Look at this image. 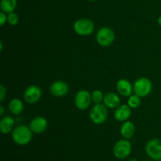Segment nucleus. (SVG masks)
<instances>
[{
    "instance_id": "obj_1",
    "label": "nucleus",
    "mask_w": 161,
    "mask_h": 161,
    "mask_svg": "<svg viewBox=\"0 0 161 161\" xmlns=\"http://www.w3.org/2000/svg\"><path fill=\"white\" fill-rule=\"evenodd\" d=\"M12 139L19 146H26L31 141L33 137L32 130L29 126L19 125L14 127L12 132Z\"/></svg>"
},
{
    "instance_id": "obj_2",
    "label": "nucleus",
    "mask_w": 161,
    "mask_h": 161,
    "mask_svg": "<svg viewBox=\"0 0 161 161\" xmlns=\"http://www.w3.org/2000/svg\"><path fill=\"white\" fill-rule=\"evenodd\" d=\"M104 104H94L90 111V119L97 125H101L107 120L108 109Z\"/></svg>"
},
{
    "instance_id": "obj_3",
    "label": "nucleus",
    "mask_w": 161,
    "mask_h": 161,
    "mask_svg": "<svg viewBox=\"0 0 161 161\" xmlns=\"http://www.w3.org/2000/svg\"><path fill=\"white\" fill-rule=\"evenodd\" d=\"M94 22L87 18H80L75 21L73 25L74 31L81 36H88L94 31Z\"/></svg>"
},
{
    "instance_id": "obj_4",
    "label": "nucleus",
    "mask_w": 161,
    "mask_h": 161,
    "mask_svg": "<svg viewBox=\"0 0 161 161\" xmlns=\"http://www.w3.org/2000/svg\"><path fill=\"white\" fill-rule=\"evenodd\" d=\"M134 93L140 97H145L149 95L153 90L152 82L146 77H141L135 81L133 84Z\"/></svg>"
},
{
    "instance_id": "obj_5",
    "label": "nucleus",
    "mask_w": 161,
    "mask_h": 161,
    "mask_svg": "<svg viewBox=\"0 0 161 161\" xmlns=\"http://www.w3.org/2000/svg\"><path fill=\"white\" fill-rule=\"evenodd\" d=\"M96 40L101 47H109L115 40V33L109 27H102L96 34Z\"/></svg>"
},
{
    "instance_id": "obj_6",
    "label": "nucleus",
    "mask_w": 161,
    "mask_h": 161,
    "mask_svg": "<svg viewBox=\"0 0 161 161\" xmlns=\"http://www.w3.org/2000/svg\"><path fill=\"white\" fill-rule=\"evenodd\" d=\"M131 144L130 142L126 138L119 140L116 142L113 147V154L117 159L127 158L131 153Z\"/></svg>"
},
{
    "instance_id": "obj_7",
    "label": "nucleus",
    "mask_w": 161,
    "mask_h": 161,
    "mask_svg": "<svg viewBox=\"0 0 161 161\" xmlns=\"http://www.w3.org/2000/svg\"><path fill=\"white\" fill-rule=\"evenodd\" d=\"M146 154L153 160H161V139L153 138L149 140L145 147Z\"/></svg>"
},
{
    "instance_id": "obj_8",
    "label": "nucleus",
    "mask_w": 161,
    "mask_h": 161,
    "mask_svg": "<svg viewBox=\"0 0 161 161\" xmlns=\"http://www.w3.org/2000/svg\"><path fill=\"white\" fill-rule=\"evenodd\" d=\"M92 99L91 94L86 90H80L75 94V105L78 109L86 110L91 105Z\"/></svg>"
},
{
    "instance_id": "obj_9",
    "label": "nucleus",
    "mask_w": 161,
    "mask_h": 161,
    "mask_svg": "<svg viewBox=\"0 0 161 161\" xmlns=\"http://www.w3.org/2000/svg\"><path fill=\"white\" fill-rule=\"evenodd\" d=\"M42 97V90L39 86L31 85L25 89L23 98L28 104H36Z\"/></svg>"
},
{
    "instance_id": "obj_10",
    "label": "nucleus",
    "mask_w": 161,
    "mask_h": 161,
    "mask_svg": "<svg viewBox=\"0 0 161 161\" xmlns=\"http://www.w3.org/2000/svg\"><path fill=\"white\" fill-rule=\"evenodd\" d=\"M69 86L67 83L62 80L54 81L50 86V92L53 96L57 97H64L69 93Z\"/></svg>"
},
{
    "instance_id": "obj_11",
    "label": "nucleus",
    "mask_w": 161,
    "mask_h": 161,
    "mask_svg": "<svg viewBox=\"0 0 161 161\" xmlns=\"http://www.w3.org/2000/svg\"><path fill=\"white\" fill-rule=\"evenodd\" d=\"M48 122L47 119L42 116H36L33 118L29 124V127L33 133L42 134L47 130Z\"/></svg>"
},
{
    "instance_id": "obj_12",
    "label": "nucleus",
    "mask_w": 161,
    "mask_h": 161,
    "mask_svg": "<svg viewBox=\"0 0 161 161\" xmlns=\"http://www.w3.org/2000/svg\"><path fill=\"white\" fill-rule=\"evenodd\" d=\"M116 91L123 97H129L134 92V86L127 79H120L116 83Z\"/></svg>"
},
{
    "instance_id": "obj_13",
    "label": "nucleus",
    "mask_w": 161,
    "mask_h": 161,
    "mask_svg": "<svg viewBox=\"0 0 161 161\" xmlns=\"http://www.w3.org/2000/svg\"><path fill=\"white\" fill-rule=\"evenodd\" d=\"M132 108L128 105H120L115 108L114 118L119 122H125L130 119Z\"/></svg>"
},
{
    "instance_id": "obj_14",
    "label": "nucleus",
    "mask_w": 161,
    "mask_h": 161,
    "mask_svg": "<svg viewBox=\"0 0 161 161\" xmlns=\"http://www.w3.org/2000/svg\"><path fill=\"white\" fill-rule=\"evenodd\" d=\"M103 104L108 108H116L120 105V98L119 94L113 92H108L104 96Z\"/></svg>"
},
{
    "instance_id": "obj_15",
    "label": "nucleus",
    "mask_w": 161,
    "mask_h": 161,
    "mask_svg": "<svg viewBox=\"0 0 161 161\" xmlns=\"http://www.w3.org/2000/svg\"><path fill=\"white\" fill-rule=\"evenodd\" d=\"M120 135L122 137L126 139L132 138L135 135V124L131 121L127 120L125 122H123V124L120 126Z\"/></svg>"
},
{
    "instance_id": "obj_16",
    "label": "nucleus",
    "mask_w": 161,
    "mask_h": 161,
    "mask_svg": "<svg viewBox=\"0 0 161 161\" xmlns=\"http://www.w3.org/2000/svg\"><path fill=\"white\" fill-rule=\"evenodd\" d=\"M15 120L12 116H5L2 118L0 121V131L3 134H9L12 132L14 129Z\"/></svg>"
},
{
    "instance_id": "obj_17",
    "label": "nucleus",
    "mask_w": 161,
    "mask_h": 161,
    "mask_svg": "<svg viewBox=\"0 0 161 161\" xmlns=\"http://www.w3.org/2000/svg\"><path fill=\"white\" fill-rule=\"evenodd\" d=\"M9 110L14 115L20 114L24 110L23 102L18 98L12 99L9 103Z\"/></svg>"
},
{
    "instance_id": "obj_18",
    "label": "nucleus",
    "mask_w": 161,
    "mask_h": 161,
    "mask_svg": "<svg viewBox=\"0 0 161 161\" xmlns=\"http://www.w3.org/2000/svg\"><path fill=\"white\" fill-rule=\"evenodd\" d=\"M17 0H1L0 8L1 10L6 14L14 12L17 7Z\"/></svg>"
},
{
    "instance_id": "obj_19",
    "label": "nucleus",
    "mask_w": 161,
    "mask_h": 161,
    "mask_svg": "<svg viewBox=\"0 0 161 161\" xmlns=\"http://www.w3.org/2000/svg\"><path fill=\"white\" fill-rule=\"evenodd\" d=\"M141 97L135 94H132L131 95L128 97L127 100V105L131 108H137L141 105Z\"/></svg>"
},
{
    "instance_id": "obj_20",
    "label": "nucleus",
    "mask_w": 161,
    "mask_h": 161,
    "mask_svg": "<svg viewBox=\"0 0 161 161\" xmlns=\"http://www.w3.org/2000/svg\"><path fill=\"white\" fill-rule=\"evenodd\" d=\"M104 96L105 95L100 90H94L91 93V99L94 104H101L102 102H103Z\"/></svg>"
},
{
    "instance_id": "obj_21",
    "label": "nucleus",
    "mask_w": 161,
    "mask_h": 161,
    "mask_svg": "<svg viewBox=\"0 0 161 161\" xmlns=\"http://www.w3.org/2000/svg\"><path fill=\"white\" fill-rule=\"evenodd\" d=\"M19 22V17L17 14L15 12L9 13L7 14V23L11 26H15L18 24Z\"/></svg>"
},
{
    "instance_id": "obj_22",
    "label": "nucleus",
    "mask_w": 161,
    "mask_h": 161,
    "mask_svg": "<svg viewBox=\"0 0 161 161\" xmlns=\"http://www.w3.org/2000/svg\"><path fill=\"white\" fill-rule=\"evenodd\" d=\"M6 22H7V15H6V13L1 11L0 12V25L3 26L6 24Z\"/></svg>"
},
{
    "instance_id": "obj_23",
    "label": "nucleus",
    "mask_w": 161,
    "mask_h": 161,
    "mask_svg": "<svg viewBox=\"0 0 161 161\" xmlns=\"http://www.w3.org/2000/svg\"><path fill=\"white\" fill-rule=\"evenodd\" d=\"M6 96V89L3 85L0 86V101L3 102Z\"/></svg>"
},
{
    "instance_id": "obj_24",
    "label": "nucleus",
    "mask_w": 161,
    "mask_h": 161,
    "mask_svg": "<svg viewBox=\"0 0 161 161\" xmlns=\"http://www.w3.org/2000/svg\"><path fill=\"white\" fill-rule=\"evenodd\" d=\"M3 114H4V108H3V105L0 106V116H3Z\"/></svg>"
},
{
    "instance_id": "obj_25",
    "label": "nucleus",
    "mask_w": 161,
    "mask_h": 161,
    "mask_svg": "<svg viewBox=\"0 0 161 161\" xmlns=\"http://www.w3.org/2000/svg\"><path fill=\"white\" fill-rule=\"evenodd\" d=\"M157 23H158V25L161 27V15L158 17V19H157Z\"/></svg>"
},
{
    "instance_id": "obj_26",
    "label": "nucleus",
    "mask_w": 161,
    "mask_h": 161,
    "mask_svg": "<svg viewBox=\"0 0 161 161\" xmlns=\"http://www.w3.org/2000/svg\"><path fill=\"white\" fill-rule=\"evenodd\" d=\"M129 161H138V160H137L136 159H131V160H130Z\"/></svg>"
},
{
    "instance_id": "obj_27",
    "label": "nucleus",
    "mask_w": 161,
    "mask_h": 161,
    "mask_svg": "<svg viewBox=\"0 0 161 161\" xmlns=\"http://www.w3.org/2000/svg\"><path fill=\"white\" fill-rule=\"evenodd\" d=\"M88 1H91V2H94V1H96V0H88Z\"/></svg>"
},
{
    "instance_id": "obj_28",
    "label": "nucleus",
    "mask_w": 161,
    "mask_h": 161,
    "mask_svg": "<svg viewBox=\"0 0 161 161\" xmlns=\"http://www.w3.org/2000/svg\"><path fill=\"white\" fill-rule=\"evenodd\" d=\"M145 161H151V160H145Z\"/></svg>"
},
{
    "instance_id": "obj_29",
    "label": "nucleus",
    "mask_w": 161,
    "mask_h": 161,
    "mask_svg": "<svg viewBox=\"0 0 161 161\" xmlns=\"http://www.w3.org/2000/svg\"><path fill=\"white\" fill-rule=\"evenodd\" d=\"M160 161H161V160H160Z\"/></svg>"
}]
</instances>
